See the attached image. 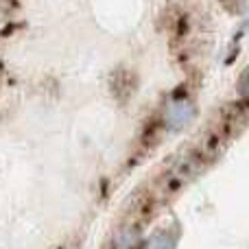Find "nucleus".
<instances>
[{"mask_svg": "<svg viewBox=\"0 0 249 249\" xmlns=\"http://www.w3.org/2000/svg\"><path fill=\"white\" fill-rule=\"evenodd\" d=\"M195 118H197V103L188 92H184V86L171 92V96L162 107V114H160V123H162L164 131L179 133L188 129L195 123Z\"/></svg>", "mask_w": 249, "mask_h": 249, "instance_id": "f257e3e1", "label": "nucleus"}, {"mask_svg": "<svg viewBox=\"0 0 249 249\" xmlns=\"http://www.w3.org/2000/svg\"><path fill=\"white\" fill-rule=\"evenodd\" d=\"M107 249H144V234L138 221H127L109 238Z\"/></svg>", "mask_w": 249, "mask_h": 249, "instance_id": "f03ea898", "label": "nucleus"}, {"mask_svg": "<svg viewBox=\"0 0 249 249\" xmlns=\"http://www.w3.org/2000/svg\"><path fill=\"white\" fill-rule=\"evenodd\" d=\"M144 249H177V236L166 228H158L144 238Z\"/></svg>", "mask_w": 249, "mask_h": 249, "instance_id": "7ed1b4c3", "label": "nucleus"}, {"mask_svg": "<svg viewBox=\"0 0 249 249\" xmlns=\"http://www.w3.org/2000/svg\"><path fill=\"white\" fill-rule=\"evenodd\" d=\"M236 96H238V103H243V105L249 107V64H247V68L241 72V77H238Z\"/></svg>", "mask_w": 249, "mask_h": 249, "instance_id": "20e7f679", "label": "nucleus"}, {"mask_svg": "<svg viewBox=\"0 0 249 249\" xmlns=\"http://www.w3.org/2000/svg\"><path fill=\"white\" fill-rule=\"evenodd\" d=\"M59 249H64V247H59Z\"/></svg>", "mask_w": 249, "mask_h": 249, "instance_id": "39448f33", "label": "nucleus"}]
</instances>
